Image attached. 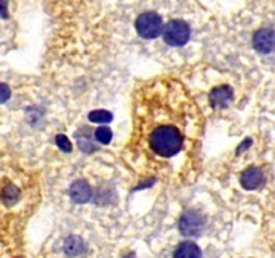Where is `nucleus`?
<instances>
[{"label": "nucleus", "mask_w": 275, "mask_h": 258, "mask_svg": "<svg viewBox=\"0 0 275 258\" xmlns=\"http://www.w3.org/2000/svg\"><path fill=\"white\" fill-rule=\"evenodd\" d=\"M184 135L173 124H162L152 130L148 147L153 154L161 158H173L184 147Z\"/></svg>", "instance_id": "1"}, {"label": "nucleus", "mask_w": 275, "mask_h": 258, "mask_svg": "<svg viewBox=\"0 0 275 258\" xmlns=\"http://www.w3.org/2000/svg\"><path fill=\"white\" fill-rule=\"evenodd\" d=\"M162 37L168 46L181 47L188 43V40L191 37V28L184 20H170L162 28Z\"/></svg>", "instance_id": "2"}, {"label": "nucleus", "mask_w": 275, "mask_h": 258, "mask_svg": "<svg viewBox=\"0 0 275 258\" xmlns=\"http://www.w3.org/2000/svg\"><path fill=\"white\" fill-rule=\"evenodd\" d=\"M135 28L136 32L145 38V40H153L156 37H159L162 34V17L158 12L148 11V12H142L141 15H138L136 21H135Z\"/></svg>", "instance_id": "3"}, {"label": "nucleus", "mask_w": 275, "mask_h": 258, "mask_svg": "<svg viewBox=\"0 0 275 258\" xmlns=\"http://www.w3.org/2000/svg\"><path fill=\"white\" fill-rule=\"evenodd\" d=\"M205 229V217L196 210L185 211L179 219V231L187 237H197Z\"/></svg>", "instance_id": "4"}, {"label": "nucleus", "mask_w": 275, "mask_h": 258, "mask_svg": "<svg viewBox=\"0 0 275 258\" xmlns=\"http://www.w3.org/2000/svg\"><path fill=\"white\" fill-rule=\"evenodd\" d=\"M253 46L257 52L269 54L274 50V29L262 28L253 37Z\"/></svg>", "instance_id": "5"}, {"label": "nucleus", "mask_w": 275, "mask_h": 258, "mask_svg": "<svg viewBox=\"0 0 275 258\" xmlns=\"http://www.w3.org/2000/svg\"><path fill=\"white\" fill-rule=\"evenodd\" d=\"M263 180H265L263 171L257 167H249L248 170L242 173V177H240V184L246 190H257L263 184Z\"/></svg>", "instance_id": "6"}, {"label": "nucleus", "mask_w": 275, "mask_h": 258, "mask_svg": "<svg viewBox=\"0 0 275 258\" xmlns=\"http://www.w3.org/2000/svg\"><path fill=\"white\" fill-rule=\"evenodd\" d=\"M234 96V92L230 86L214 87L210 93V102L213 107H227Z\"/></svg>", "instance_id": "7"}, {"label": "nucleus", "mask_w": 275, "mask_h": 258, "mask_svg": "<svg viewBox=\"0 0 275 258\" xmlns=\"http://www.w3.org/2000/svg\"><path fill=\"white\" fill-rule=\"evenodd\" d=\"M69 194L75 203H87L92 199V188L86 180H77L72 184Z\"/></svg>", "instance_id": "8"}, {"label": "nucleus", "mask_w": 275, "mask_h": 258, "mask_svg": "<svg viewBox=\"0 0 275 258\" xmlns=\"http://www.w3.org/2000/svg\"><path fill=\"white\" fill-rule=\"evenodd\" d=\"M202 252L201 248L193 243V242H182L181 245H178V248L174 249L173 258H201Z\"/></svg>", "instance_id": "9"}, {"label": "nucleus", "mask_w": 275, "mask_h": 258, "mask_svg": "<svg viewBox=\"0 0 275 258\" xmlns=\"http://www.w3.org/2000/svg\"><path fill=\"white\" fill-rule=\"evenodd\" d=\"M84 251V243L80 237L77 236H70L64 240V252L69 257H77Z\"/></svg>", "instance_id": "10"}, {"label": "nucleus", "mask_w": 275, "mask_h": 258, "mask_svg": "<svg viewBox=\"0 0 275 258\" xmlns=\"http://www.w3.org/2000/svg\"><path fill=\"white\" fill-rule=\"evenodd\" d=\"M89 121L93 122V124H101V125H104V124H110V122L113 121V115H112L109 110H103V109H99V110H92V112L89 113Z\"/></svg>", "instance_id": "11"}, {"label": "nucleus", "mask_w": 275, "mask_h": 258, "mask_svg": "<svg viewBox=\"0 0 275 258\" xmlns=\"http://www.w3.org/2000/svg\"><path fill=\"white\" fill-rule=\"evenodd\" d=\"M2 199H3V202L8 207H11V205H14L20 199V190L17 187H14V185H8L2 191Z\"/></svg>", "instance_id": "12"}, {"label": "nucleus", "mask_w": 275, "mask_h": 258, "mask_svg": "<svg viewBox=\"0 0 275 258\" xmlns=\"http://www.w3.org/2000/svg\"><path fill=\"white\" fill-rule=\"evenodd\" d=\"M95 138H96V141L99 142V144H103V145H107V144H110V141H112V138H113V133H112V130L109 128V127H98L96 130H95Z\"/></svg>", "instance_id": "13"}, {"label": "nucleus", "mask_w": 275, "mask_h": 258, "mask_svg": "<svg viewBox=\"0 0 275 258\" xmlns=\"http://www.w3.org/2000/svg\"><path fill=\"white\" fill-rule=\"evenodd\" d=\"M55 144L64 153H70L72 151V144H70V141H69V138L66 135H57L55 136Z\"/></svg>", "instance_id": "14"}, {"label": "nucleus", "mask_w": 275, "mask_h": 258, "mask_svg": "<svg viewBox=\"0 0 275 258\" xmlns=\"http://www.w3.org/2000/svg\"><path fill=\"white\" fill-rule=\"evenodd\" d=\"M11 98V89L8 84L0 83V102H6Z\"/></svg>", "instance_id": "15"}, {"label": "nucleus", "mask_w": 275, "mask_h": 258, "mask_svg": "<svg viewBox=\"0 0 275 258\" xmlns=\"http://www.w3.org/2000/svg\"><path fill=\"white\" fill-rule=\"evenodd\" d=\"M17 258H21V257H17Z\"/></svg>", "instance_id": "16"}]
</instances>
